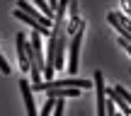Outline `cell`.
Listing matches in <instances>:
<instances>
[{"label":"cell","mask_w":131,"mask_h":116,"mask_svg":"<svg viewBox=\"0 0 131 116\" xmlns=\"http://www.w3.org/2000/svg\"><path fill=\"white\" fill-rule=\"evenodd\" d=\"M90 80L85 78H58V80H49V82H39V85H32V89H41V92H51V89H88L90 87Z\"/></svg>","instance_id":"cell-1"},{"label":"cell","mask_w":131,"mask_h":116,"mask_svg":"<svg viewBox=\"0 0 131 116\" xmlns=\"http://www.w3.org/2000/svg\"><path fill=\"white\" fill-rule=\"evenodd\" d=\"M83 36H85V27H80L78 32L73 34V41H70V60H68V70L70 75L78 73V65H80V46H83Z\"/></svg>","instance_id":"cell-2"},{"label":"cell","mask_w":131,"mask_h":116,"mask_svg":"<svg viewBox=\"0 0 131 116\" xmlns=\"http://www.w3.org/2000/svg\"><path fill=\"white\" fill-rule=\"evenodd\" d=\"M17 10H22V12H24V15H29V17H32V19H37V22H41L44 27L53 29V19H49L46 15L37 12V7H32V5H29L27 0H17Z\"/></svg>","instance_id":"cell-3"},{"label":"cell","mask_w":131,"mask_h":116,"mask_svg":"<svg viewBox=\"0 0 131 116\" xmlns=\"http://www.w3.org/2000/svg\"><path fill=\"white\" fill-rule=\"evenodd\" d=\"M95 89H97V116H107V102H104V75L95 73Z\"/></svg>","instance_id":"cell-4"},{"label":"cell","mask_w":131,"mask_h":116,"mask_svg":"<svg viewBox=\"0 0 131 116\" xmlns=\"http://www.w3.org/2000/svg\"><path fill=\"white\" fill-rule=\"evenodd\" d=\"M19 89H22L24 104H27V116H37V104H34V94H32V85L27 82V78L19 80Z\"/></svg>","instance_id":"cell-5"},{"label":"cell","mask_w":131,"mask_h":116,"mask_svg":"<svg viewBox=\"0 0 131 116\" xmlns=\"http://www.w3.org/2000/svg\"><path fill=\"white\" fill-rule=\"evenodd\" d=\"M15 17H17V19H22L24 24H29V27H32L37 34H41V36H51V29H49V27H44V24H41V22H37V19H32L29 15H24L22 10H15Z\"/></svg>","instance_id":"cell-6"},{"label":"cell","mask_w":131,"mask_h":116,"mask_svg":"<svg viewBox=\"0 0 131 116\" xmlns=\"http://www.w3.org/2000/svg\"><path fill=\"white\" fill-rule=\"evenodd\" d=\"M107 94H109V99H112V102H114V104H117V107H119V109H122V116H131V107H129V104H126V102H124V97H119V94H117V92H114V89H109V92H107Z\"/></svg>","instance_id":"cell-7"},{"label":"cell","mask_w":131,"mask_h":116,"mask_svg":"<svg viewBox=\"0 0 131 116\" xmlns=\"http://www.w3.org/2000/svg\"><path fill=\"white\" fill-rule=\"evenodd\" d=\"M78 92L80 89H51V92H46V94L53 97V99H63V97H78Z\"/></svg>","instance_id":"cell-8"},{"label":"cell","mask_w":131,"mask_h":116,"mask_svg":"<svg viewBox=\"0 0 131 116\" xmlns=\"http://www.w3.org/2000/svg\"><path fill=\"white\" fill-rule=\"evenodd\" d=\"M34 3H37V7H39V10H41V12H44V15H46V17H49V19H53V15H56V12H53V10H51V7H49V0H34Z\"/></svg>","instance_id":"cell-9"},{"label":"cell","mask_w":131,"mask_h":116,"mask_svg":"<svg viewBox=\"0 0 131 116\" xmlns=\"http://www.w3.org/2000/svg\"><path fill=\"white\" fill-rule=\"evenodd\" d=\"M53 109H56V99H53V97H46V104H44V109H41V114H39V116H49Z\"/></svg>","instance_id":"cell-10"},{"label":"cell","mask_w":131,"mask_h":116,"mask_svg":"<svg viewBox=\"0 0 131 116\" xmlns=\"http://www.w3.org/2000/svg\"><path fill=\"white\" fill-rule=\"evenodd\" d=\"M114 92H117L119 97H124V102H126L129 107H131V94H129V92H126V89H124V87H119V85H117V87H114Z\"/></svg>","instance_id":"cell-11"},{"label":"cell","mask_w":131,"mask_h":116,"mask_svg":"<svg viewBox=\"0 0 131 116\" xmlns=\"http://www.w3.org/2000/svg\"><path fill=\"white\" fill-rule=\"evenodd\" d=\"M0 70H3L5 75H10V63H7V60L3 58V53H0Z\"/></svg>","instance_id":"cell-12"},{"label":"cell","mask_w":131,"mask_h":116,"mask_svg":"<svg viewBox=\"0 0 131 116\" xmlns=\"http://www.w3.org/2000/svg\"><path fill=\"white\" fill-rule=\"evenodd\" d=\"M53 116H63V102L56 99V109H53Z\"/></svg>","instance_id":"cell-13"},{"label":"cell","mask_w":131,"mask_h":116,"mask_svg":"<svg viewBox=\"0 0 131 116\" xmlns=\"http://www.w3.org/2000/svg\"><path fill=\"white\" fill-rule=\"evenodd\" d=\"M78 17V3H70V19Z\"/></svg>","instance_id":"cell-14"},{"label":"cell","mask_w":131,"mask_h":116,"mask_svg":"<svg viewBox=\"0 0 131 116\" xmlns=\"http://www.w3.org/2000/svg\"><path fill=\"white\" fill-rule=\"evenodd\" d=\"M122 5H124V10L131 15V0H122Z\"/></svg>","instance_id":"cell-15"},{"label":"cell","mask_w":131,"mask_h":116,"mask_svg":"<svg viewBox=\"0 0 131 116\" xmlns=\"http://www.w3.org/2000/svg\"><path fill=\"white\" fill-rule=\"evenodd\" d=\"M49 7H51L53 12H56V7H58V0H49Z\"/></svg>","instance_id":"cell-16"}]
</instances>
